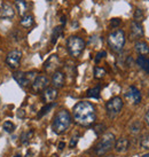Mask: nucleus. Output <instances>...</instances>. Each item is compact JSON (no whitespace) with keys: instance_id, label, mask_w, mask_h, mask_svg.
<instances>
[{"instance_id":"obj_23","label":"nucleus","mask_w":149,"mask_h":157,"mask_svg":"<svg viewBox=\"0 0 149 157\" xmlns=\"http://www.w3.org/2000/svg\"><path fill=\"white\" fill-rule=\"evenodd\" d=\"M54 107H55V103H54V102H52V103H46V105H44V107L40 109L39 113H38V115H37V118L44 117L45 115H47V113H48L49 111L54 108Z\"/></svg>"},{"instance_id":"obj_24","label":"nucleus","mask_w":149,"mask_h":157,"mask_svg":"<svg viewBox=\"0 0 149 157\" xmlns=\"http://www.w3.org/2000/svg\"><path fill=\"white\" fill-rule=\"evenodd\" d=\"M15 6H16V8H17L18 13L24 16L26 9H28V5H26L25 1H24V0H15Z\"/></svg>"},{"instance_id":"obj_28","label":"nucleus","mask_w":149,"mask_h":157,"mask_svg":"<svg viewBox=\"0 0 149 157\" xmlns=\"http://www.w3.org/2000/svg\"><path fill=\"white\" fill-rule=\"evenodd\" d=\"M133 17H134V21L136 22H139L141 23L143 21V18H145V14H143V10L140 8H136L134 10V15H133Z\"/></svg>"},{"instance_id":"obj_39","label":"nucleus","mask_w":149,"mask_h":157,"mask_svg":"<svg viewBox=\"0 0 149 157\" xmlns=\"http://www.w3.org/2000/svg\"><path fill=\"white\" fill-rule=\"evenodd\" d=\"M14 157H22V156H21V155H15Z\"/></svg>"},{"instance_id":"obj_18","label":"nucleus","mask_w":149,"mask_h":157,"mask_svg":"<svg viewBox=\"0 0 149 157\" xmlns=\"http://www.w3.org/2000/svg\"><path fill=\"white\" fill-rule=\"evenodd\" d=\"M136 64L140 67L145 72L149 74V59L147 56L140 55V56L136 59Z\"/></svg>"},{"instance_id":"obj_35","label":"nucleus","mask_w":149,"mask_h":157,"mask_svg":"<svg viewBox=\"0 0 149 157\" xmlns=\"http://www.w3.org/2000/svg\"><path fill=\"white\" fill-rule=\"evenodd\" d=\"M64 147H66V144H64V142H60V144H59V149H60V150H63Z\"/></svg>"},{"instance_id":"obj_29","label":"nucleus","mask_w":149,"mask_h":157,"mask_svg":"<svg viewBox=\"0 0 149 157\" xmlns=\"http://www.w3.org/2000/svg\"><path fill=\"white\" fill-rule=\"evenodd\" d=\"M2 127H4V131L6 132V133H13V132L15 131V124H13V123L9 122V121L5 122Z\"/></svg>"},{"instance_id":"obj_34","label":"nucleus","mask_w":149,"mask_h":157,"mask_svg":"<svg viewBox=\"0 0 149 157\" xmlns=\"http://www.w3.org/2000/svg\"><path fill=\"white\" fill-rule=\"evenodd\" d=\"M17 116L20 118H23V117H25V111L24 110H18V113H17Z\"/></svg>"},{"instance_id":"obj_12","label":"nucleus","mask_w":149,"mask_h":157,"mask_svg":"<svg viewBox=\"0 0 149 157\" xmlns=\"http://www.w3.org/2000/svg\"><path fill=\"white\" fill-rule=\"evenodd\" d=\"M143 35H145V32H143V26H142V24L139 22H136V21H132L130 38L133 40L139 39V38H142Z\"/></svg>"},{"instance_id":"obj_7","label":"nucleus","mask_w":149,"mask_h":157,"mask_svg":"<svg viewBox=\"0 0 149 157\" xmlns=\"http://www.w3.org/2000/svg\"><path fill=\"white\" fill-rule=\"evenodd\" d=\"M123 100L119 98V96H115L113 99H110L107 103H105V110H107V113L110 118L116 117L120 110L123 109Z\"/></svg>"},{"instance_id":"obj_13","label":"nucleus","mask_w":149,"mask_h":157,"mask_svg":"<svg viewBox=\"0 0 149 157\" xmlns=\"http://www.w3.org/2000/svg\"><path fill=\"white\" fill-rule=\"evenodd\" d=\"M15 16V9L10 4H4L0 8V17L4 20H12Z\"/></svg>"},{"instance_id":"obj_16","label":"nucleus","mask_w":149,"mask_h":157,"mask_svg":"<svg viewBox=\"0 0 149 157\" xmlns=\"http://www.w3.org/2000/svg\"><path fill=\"white\" fill-rule=\"evenodd\" d=\"M128 147H130V141H128V139L124 138V136L119 138V139L115 142V146H114L115 150L118 154H123V153H125V151H127Z\"/></svg>"},{"instance_id":"obj_17","label":"nucleus","mask_w":149,"mask_h":157,"mask_svg":"<svg viewBox=\"0 0 149 157\" xmlns=\"http://www.w3.org/2000/svg\"><path fill=\"white\" fill-rule=\"evenodd\" d=\"M134 49H136L140 55H143V56H146V55L149 54V45L147 44V43H145V41H141V40L136 41Z\"/></svg>"},{"instance_id":"obj_3","label":"nucleus","mask_w":149,"mask_h":157,"mask_svg":"<svg viewBox=\"0 0 149 157\" xmlns=\"http://www.w3.org/2000/svg\"><path fill=\"white\" fill-rule=\"evenodd\" d=\"M115 142H116V138L113 133H105L101 136V139L97 141V146L94 147V153L97 156H103L105 154H108L114 148Z\"/></svg>"},{"instance_id":"obj_1","label":"nucleus","mask_w":149,"mask_h":157,"mask_svg":"<svg viewBox=\"0 0 149 157\" xmlns=\"http://www.w3.org/2000/svg\"><path fill=\"white\" fill-rule=\"evenodd\" d=\"M72 118L76 124L83 127L93 125L97 121V113L94 105L87 101H80L76 103L72 109Z\"/></svg>"},{"instance_id":"obj_4","label":"nucleus","mask_w":149,"mask_h":157,"mask_svg":"<svg viewBox=\"0 0 149 157\" xmlns=\"http://www.w3.org/2000/svg\"><path fill=\"white\" fill-rule=\"evenodd\" d=\"M108 45H109L110 49L115 53L122 52L124 45H125V33L123 30L117 29V30L110 32L108 38H107Z\"/></svg>"},{"instance_id":"obj_33","label":"nucleus","mask_w":149,"mask_h":157,"mask_svg":"<svg viewBox=\"0 0 149 157\" xmlns=\"http://www.w3.org/2000/svg\"><path fill=\"white\" fill-rule=\"evenodd\" d=\"M78 144V136H74L72 139L70 140V144H69V147L70 148H74Z\"/></svg>"},{"instance_id":"obj_32","label":"nucleus","mask_w":149,"mask_h":157,"mask_svg":"<svg viewBox=\"0 0 149 157\" xmlns=\"http://www.w3.org/2000/svg\"><path fill=\"white\" fill-rule=\"evenodd\" d=\"M119 24H120V20L119 18H113V20H110V25H111V28H117V26H119Z\"/></svg>"},{"instance_id":"obj_11","label":"nucleus","mask_w":149,"mask_h":157,"mask_svg":"<svg viewBox=\"0 0 149 157\" xmlns=\"http://www.w3.org/2000/svg\"><path fill=\"white\" fill-rule=\"evenodd\" d=\"M125 98L132 105H139L141 102V99H142L140 91L136 87H134V86H130L128 87V90L125 93Z\"/></svg>"},{"instance_id":"obj_31","label":"nucleus","mask_w":149,"mask_h":157,"mask_svg":"<svg viewBox=\"0 0 149 157\" xmlns=\"http://www.w3.org/2000/svg\"><path fill=\"white\" fill-rule=\"evenodd\" d=\"M105 55H107V52H105V51H101V52L97 53V56H95V63H99L103 57H105Z\"/></svg>"},{"instance_id":"obj_26","label":"nucleus","mask_w":149,"mask_h":157,"mask_svg":"<svg viewBox=\"0 0 149 157\" xmlns=\"http://www.w3.org/2000/svg\"><path fill=\"white\" fill-rule=\"evenodd\" d=\"M105 130H107V126H105V124H102V123H99V124H97L95 126L93 127V131H94V133H95L97 136L105 134Z\"/></svg>"},{"instance_id":"obj_5","label":"nucleus","mask_w":149,"mask_h":157,"mask_svg":"<svg viewBox=\"0 0 149 157\" xmlns=\"http://www.w3.org/2000/svg\"><path fill=\"white\" fill-rule=\"evenodd\" d=\"M67 48H68V52L71 56L77 59L82 55V53L85 49V41L80 37L71 36L67 41Z\"/></svg>"},{"instance_id":"obj_41","label":"nucleus","mask_w":149,"mask_h":157,"mask_svg":"<svg viewBox=\"0 0 149 157\" xmlns=\"http://www.w3.org/2000/svg\"><path fill=\"white\" fill-rule=\"evenodd\" d=\"M148 95H149V92H148Z\"/></svg>"},{"instance_id":"obj_37","label":"nucleus","mask_w":149,"mask_h":157,"mask_svg":"<svg viewBox=\"0 0 149 157\" xmlns=\"http://www.w3.org/2000/svg\"><path fill=\"white\" fill-rule=\"evenodd\" d=\"M61 24H62V26L66 24V16H62L61 17Z\"/></svg>"},{"instance_id":"obj_14","label":"nucleus","mask_w":149,"mask_h":157,"mask_svg":"<svg viewBox=\"0 0 149 157\" xmlns=\"http://www.w3.org/2000/svg\"><path fill=\"white\" fill-rule=\"evenodd\" d=\"M59 93H57V90L55 87H47L43 92L41 94V99L44 102L46 103H52L53 101H55V99L57 98Z\"/></svg>"},{"instance_id":"obj_40","label":"nucleus","mask_w":149,"mask_h":157,"mask_svg":"<svg viewBox=\"0 0 149 157\" xmlns=\"http://www.w3.org/2000/svg\"><path fill=\"white\" fill-rule=\"evenodd\" d=\"M46 1H48V2H51V1H53V0H46Z\"/></svg>"},{"instance_id":"obj_21","label":"nucleus","mask_w":149,"mask_h":157,"mask_svg":"<svg viewBox=\"0 0 149 157\" xmlns=\"http://www.w3.org/2000/svg\"><path fill=\"white\" fill-rule=\"evenodd\" d=\"M62 32H63V26H55L54 28V30L52 32V40H51V43L53 45L56 44L57 39L62 36Z\"/></svg>"},{"instance_id":"obj_25","label":"nucleus","mask_w":149,"mask_h":157,"mask_svg":"<svg viewBox=\"0 0 149 157\" xmlns=\"http://www.w3.org/2000/svg\"><path fill=\"white\" fill-rule=\"evenodd\" d=\"M100 92H101L100 86H95V87L88 90L87 96L88 98H93V99H99V98H100Z\"/></svg>"},{"instance_id":"obj_19","label":"nucleus","mask_w":149,"mask_h":157,"mask_svg":"<svg viewBox=\"0 0 149 157\" xmlns=\"http://www.w3.org/2000/svg\"><path fill=\"white\" fill-rule=\"evenodd\" d=\"M33 135H35V131H33V130H29V131H26V132H23L22 134H21V136H20L21 144H28L31 141V139L33 138Z\"/></svg>"},{"instance_id":"obj_15","label":"nucleus","mask_w":149,"mask_h":157,"mask_svg":"<svg viewBox=\"0 0 149 157\" xmlns=\"http://www.w3.org/2000/svg\"><path fill=\"white\" fill-rule=\"evenodd\" d=\"M64 83H66V76L64 74L60 71V70H57L56 72H54L53 74V77H52V85L53 87L57 88H62L64 86Z\"/></svg>"},{"instance_id":"obj_22","label":"nucleus","mask_w":149,"mask_h":157,"mask_svg":"<svg viewBox=\"0 0 149 157\" xmlns=\"http://www.w3.org/2000/svg\"><path fill=\"white\" fill-rule=\"evenodd\" d=\"M141 130H142V124H141V122H139V121H134V122L130 125V132H131V134H133V135L139 134L141 132Z\"/></svg>"},{"instance_id":"obj_30","label":"nucleus","mask_w":149,"mask_h":157,"mask_svg":"<svg viewBox=\"0 0 149 157\" xmlns=\"http://www.w3.org/2000/svg\"><path fill=\"white\" fill-rule=\"evenodd\" d=\"M140 147L141 148L146 149V150H149V134L143 135L140 140Z\"/></svg>"},{"instance_id":"obj_36","label":"nucleus","mask_w":149,"mask_h":157,"mask_svg":"<svg viewBox=\"0 0 149 157\" xmlns=\"http://www.w3.org/2000/svg\"><path fill=\"white\" fill-rule=\"evenodd\" d=\"M145 119H146V123L149 125V110L147 111V113H146V117H145Z\"/></svg>"},{"instance_id":"obj_20","label":"nucleus","mask_w":149,"mask_h":157,"mask_svg":"<svg viewBox=\"0 0 149 157\" xmlns=\"http://www.w3.org/2000/svg\"><path fill=\"white\" fill-rule=\"evenodd\" d=\"M33 22H35V20H33V16L31 15V14H25L24 16L22 17L21 20V25L23 28H31V26L33 25Z\"/></svg>"},{"instance_id":"obj_2","label":"nucleus","mask_w":149,"mask_h":157,"mask_svg":"<svg viewBox=\"0 0 149 157\" xmlns=\"http://www.w3.org/2000/svg\"><path fill=\"white\" fill-rule=\"evenodd\" d=\"M71 115L66 109L59 110L53 118L52 130L55 134H63L71 125Z\"/></svg>"},{"instance_id":"obj_6","label":"nucleus","mask_w":149,"mask_h":157,"mask_svg":"<svg viewBox=\"0 0 149 157\" xmlns=\"http://www.w3.org/2000/svg\"><path fill=\"white\" fill-rule=\"evenodd\" d=\"M13 78L21 87H28L37 78V72L36 71H29V72L15 71L13 72Z\"/></svg>"},{"instance_id":"obj_10","label":"nucleus","mask_w":149,"mask_h":157,"mask_svg":"<svg viewBox=\"0 0 149 157\" xmlns=\"http://www.w3.org/2000/svg\"><path fill=\"white\" fill-rule=\"evenodd\" d=\"M61 66V60L57 55H51L44 63V70L47 74H54Z\"/></svg>"},{"instance_id":"obj_9","label":"nucleus","mask_w":149,"mask_h":157,"mask_svg":"<svg viewBox=\"0 0 149 157\" xmlns=\"http://www.w3.org/2000/svg\"><path fill=\"white\" fill-rule=\"evenodd\" d=\"M48 78L44 75H40V76H37V78L33 80V83L31 84V91L35 94H38L40 92H44L46 88L48 87Z\"/></svg>"},{"instance_id":"obj_8","label":"nucleus","mask_w":149,"mask_h":157,"mask_svg":"<svg viewBox=\"0 0 149 157\" xmlns=\"http://www.w3.org/2000/svg\"><path fill=\"white\" fill-rule=\"evenodd\" d=\"M21 59H22V52L18 49H14L12 52H9L6 57V64L13 70L18 69V67L21 64Z\"/></svg>"},{"instance_id":"obj_27","label":"nucleus","mask_w":149,"mask_h":157,"mask_svg":"<svg viewBox=\"0 0 149 157\" xmlns=\"http://www.w3.org/2000/svg\"><path fill=\"white\" fill-rule=\"evenodd\" d=\"M105 75H107V71L103 68H101V67L94 68V78L95 79H102Z\"/></svg>"},{"instance_id":"obj_38","label":"nucleus","mask_w":149,"mask_h":157,"mask_svg":"<svg viewBox=\"0 0 149 157\" xmlns=\"http://www.w3.org/2000/svg\"><path fill=\"white\" fill-rule=\"evenodd\" d=\"M141 157H149V154H146V155H142Z\"/></svg>"}]
</instances>
